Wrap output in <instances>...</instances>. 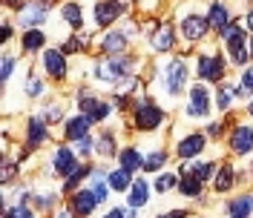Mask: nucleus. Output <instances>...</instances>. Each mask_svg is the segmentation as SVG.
<instances>
[{"mask_svg": "<svg viewBox=\"0 0 253 218\" xmlns=\"http://www.w3.org/2000/svg\"><path fill=\"white\" fill-rule=\"evenodd\" d=\"M41 92H43V83H41L38 78H29V80H26V95H32V98H38Z\"/></svg>", "mask_w": 253, "mask_h": 218, "instance_id": "obj_35", "label": "nucleus"}, {"mask_svg": "<svg viewBox=\"0 0 253 218\" xmlns=\"http://www.w3.org/2000/svg\"><path fill=\"white\" fill-rule=\"evenodd\" d=\"M175 37H173V26H158L156 35H153V49H158V52H167V49H173Z\"/></svg>", "mask_w": 253, "mask_h": 218, "instance_id": "obj_19", "label": "nucleus"}, {"mask_svg": "<svg viewBox=\"0 0 253 218\" xmlns=\"http://www.w3.org/2000/svg\"><path fill=\"white\" fill-rule=\"evenodd\" d=\"M3 218H32V210L29 207H15V210H6Z\"/></svg>", "mask_w": 253, "mask_h": 218, "instance_id": "obj_36", "label": "nucleus"}, {"mask_svg": "<svg viewBox=\"0 0 253 218\" xmlns=\"http://www.w3.org/2000/svg\"><path fill=\"white\" fill-rule=\"evenodd\" d=\"M248 52H251V58H253V37H251V46H248Z\"/></svg>", "mask_w": 253, "mask_h": 218, "instance_id": "obj_46", "label": "nucleus"}, {"mask_svg": "<svg viewBox=\"0 0 253 218\" xmlns=\"http://www.w3.org/2000/svg\"><path fill=\"white\" fill-rule=\"evenodd\" d=\"M164 164H167V152H153V155L144 161V170H147V172H156L158 167H164Z\"/></svg>", "mask_w": 253, "mask_h": 218, "instance_id": "obj_30", "label": "nucleus"}, {"mask_svg": "<svg viewBox=\"0 0 253 218\" xmlns=\"http://www.w3.org/2000/svg\"><path fill=\"white\" fill-rule=\"evenodd\" d=\"M253 213V195H239L227 204V216L230 218H248Z\"/></svg>", "mask_w": 253, "mask_h": 218, "instance_id": "obj_18", "label": "nucleus"}, {"mask_svg": "<svg viewBox=\"0 0 253 218\" xmlns=\"http://www.w3.org/2000/svg\"><path fill=\"white\" fill-rule=\"evenodd\" d=\"M129 72H132V61H129V58H121V55L104 58V61L95 66V75H98V80H104V83H110V86L121 83Z\"/></svg>", "mask_w": 253, "mask_h": 218, "instance_id": "obj_1", "label": "nucleus"}, {"mask_svg": "<svg viewBox=\"0 0 253 218\" xmlns=\"http://www.w3.org/2000/svg\"><path fill=\"white\" fill-rule=\"evenodd\" d=\"M230 101H233V92H230V89H219V98H216L219 109H227L230 107Z\"/></svg>", "mask_w": 253, "mask_h": 218, "instance_id": "obj_37", "label": "nucleus"}, {"mask_svg": "<svg viewBox=\"0 0 253 218\" xmlns=\"http://www.w3.org/2000/svg\"><path fill=\"white\" fill-rule=\"evenodd\" d=\"M107 184H110L112 189H118V192H121V189L132 187V178H129V172H126V170H112L110 175H107Z\"/></svg>", "mask_w": 253, "mask_h": 218, "instance_id": "obj_24", "label": "nucleus"}, {"mask_svg": "<svg viewBox=\"0 0 253 218\" xmlns=\"http://www.w3.org/2000/svg\"><path fill=\"white\" fill-rule=\"evenodd\" d=\"M104 218H129L126 213H121V210H112V213H107Z\"/></svg>", "mask_w": 253, "mask_h": 218, "instance_id": "obj_43", "label": "nucleus"}, {"mask_svg": "<svg viewBox=\"0 0 253 218\" xmlns=\"http://www.w3.org/2000/svg\"><path fill=\"white\" fill-rule=\"evenodd\" d=\"M81 95H84V98H81V112H84V115H89V118H92V124H95V121H104V118L112 112L110 104L95 101V98H86V92H81Z\"/></svg>", "mask_w": 253, "mask_h": 218, "instance_id": "obj_12", "label": "nucleus"}, {"mask_svg": "<svg viewBox=\"0 0 253 218\" xmlns=\"http://www.w3.org/2000/svg\"><path fill=\"white\" fill-rule=\"evenodd\" d=\"M158 218H184V213H170V216H158Z\"/></svg>", "mask_w": 253, "mask_h": 218, "instance_id": "obj_44", "label": "nucleus"}, {"mask_svg": "<svg viewBox=\"0 0 253 218\" xmlns=\"http://www.w3.org/2000/svg\"><path fill=\"white\" fill-rule=\"evenodd\" d=\"M207 138L202 135V132H193V135H187V138L178 141V158H196L202 149H205Z\"/></svg>", "mask_w": 253, "mask_h": 218, "instance_id": "obj_14", "label": "nucleus"}, {"mask_svg": "<svg viewBox=\"0 0 253 218\" xmlns=\"http://www.w3.org/2000/svg\"><path fill=\"white\" fill-rule=\"evenodd\" d=\"M178 181H175V175L173 172H164V175H158L156 178V189L158 192H167V189H173Z\"/></svg>", "mask_w": 253, "mask_h": 218, "instance_id": "obj_31", "label": "nucleus"}, {"mask_svg": "<svg viewBox=\"0 0 253 218\" xmlns=\"http://www.w3.org/2000/svg\"><path fill=\"white\" fill-rule=\"evenodd\" d=\"M46 141V121L43 118H32L29 121V149L41 146Z\"/></svg>", "mask_w": 253, "mask_h": 218, "instance_id": "obj_22", "label": "nucleus"}, {"mask_svg": "<svg viewBox=\"0 0 253 218\" xmlns=\"http://www.w3.org/2000/svg\"><path fill=\"white\" fill-rule=\"evenodd\" d=\"M98 152H101V155H115V138H112V132H104V135H101Z\"/></svg>", "mask_w": 253, "mask_h": 218, "instance_id": "obj_29", "label": "nucleus"}, {"mask_svg": "<svg viewBox=\"0 0 253 218\" xmlns=\"http://www.w3.org/2000/svg\"><path fill=\"white\" fill-rule=\"evenodd\" d=\"M184 80H187V63H184V61H173L170 66H167V72H164L167 92L178 95V92H181V86H184Z\"/></svg>", "mask_w": 253, "mask_h": 218, "instance_id": "obj_5", "label": "nucleus"}, {"mask_svg": "<svg viewBox=\"0 0 253 218\" xmlns=\"http://www.w3.org/2000/svg\"><path fill=\"white\" fill-rule=\"evenodd\" d=\"M43 69H46L55 80L66 78V61H63V52H58V49H49V52H43Z\"/></svg>", "mask_w": 253, "mask_h": 218, "instance_id": "obj_11", "label": "nucleus"}, {"mask_svg": "<svg viewBox=\"0 0 253 218\" xmlns=\"http://www.w3.org/2000/svg\"><path fill=\"white\" fill-rule=\"evenodd\" d=\"M207 29H210V23H207V17H202V15H187L181 20V35H184V40H190V43L202 40Z\"/></svg>", "mask_w": 253, "mask_h": 218, "instance_id": "obj_6", "label": "nucleus"}, {"mask_svg": "<svg viewBox=\"0 0 253 218\" xmlns=\"http://www.w3.org/2000/svg\"><path fill=\"white\" fill-rule=\"evenodd\" d=\"M230 187H233V167L224 164V167L219 170V175H216V189L224 192V189H230Z\"/></svg>", "mask_w": 253, "mask_h": 218, "instance_id": "obj_28", "label": "nucleus"}, {"mask_svg": "<svg viewBox=\"0 0 253 218\" xmlns=\"http://www.w3.org/2000/svg\"><path fill=\"white\" fill-rule=\"evenodd\" d=\"M89 126H92V118H89V115L69 118V121H66V126H63V135H66L69 141H81V138H86Z\"/></svg>", "mask_w": 253, "mask_h": 218, "instance_id": "obj_13", "label": "nucleus"}, {"mask_svg": "<svg viewBox=\"0 0 253 218\" xmlns=\"http://www.w3.org/2000/svg\"><path fill=\"white\" fill-rule=\"evenodd\" d=\"M12 69H15V58H3V80H9Z\"/></svg>", "mask_w": 253, "mask_h": 218, "instance_id": "obj_40", "label": "nucleus"}, {"mask_svg": "<svg viewBox=\"0 0 253 218\" xmlns=\"http://www.w3.org/2000/svg\"><path fill=\"white\" fill-rule=\"evenodd\" d=\"M230 149L236 155H248L253 152V129L251 126H236L233 135H230Z\"/></svg>", "mask_w": 253, "mask_h": 218, "instance_id": "obj_9", "label": "nucleus"}, {"mask_svg": "<svg viewBox=\"0 0 253 218\" xmlns=\"http://www.w3.org/2000/svg\"><path fill=\"white\" fill-rule=\"evenodd\" d=\"M98 204H101V201L95 198V192H92V189H78V192L72 195V210H75V213H78L81 218L92 216Z\"/></svg>", "mask_w": 253, "mask_h": 218, "instance_id": "obj_10", "label": "nucleus"}, {"mask_svg": "<svg viewBox=\"0 0 253 218\" xmlns=\"http://www.w3.org/2000/svg\"><path fill=\"white\" fill-rule=\"evenodd\" d=\"M248 26H251V29H253V9H251V12H248Z\"/></svg>", "mask_w": 253, "mask_h": 218, "instance_id": "obj_45", "label": "nucleus"}, {"mask_svg": "<svg viewBox=\"0 0 253 218\" xmlns=\"http://www.w3.org/2000/svg\"><path fill=\"white\" fill-rule=\"evenodd\" d=\"M199 75H202V80H207V83H219L221 75H224V61L221 58H216V55H210V58H199Z\"/></svg>", "mask_w": 253, "mask_h": 218, "instance_id": "obj_8", "label": "nucleus"}, {"mask_svg": "<svg viewBox=\"0 0 253 218\" xmlns=\"http://www.w3.org/2000/svg\"><path fill=\"white\" fill-rule=\"evenodd\" d=\"M46 43V37H43V32L38 29H29L26 35H23V49H29V52H35V49H41Z\"/></svg>", "mask_w": 253, "mask_h": 218, "instance_id": "obj_27", "label": "nucleus"}, {"mask_svg": "<svg viewBox=\"0 0 253 218\" xmlns=\"http://www.w3.org/2000/svg\"><path fill=\"white\" fill-rule=\"evenodd\" d=\"M86 175H89V170H86V167H78V170L66 178V189H75V187H78V181H81V178H86Z\"/></svg>", "mask_w": 253, "mask_h": 218, "instance_id": "obj_32", "label": "nucleus"}, {"mask_svg": "<svg viewBox=\"0 0 253 218\" xmlns=\"http://www.w3.org/2000/svg\"><path fill=\"white\" fill-rule=\"evenodd\" d=\"M118 158H121V170H126V172H135L138 167H144V158H141V152L138 149H121L118 152Z\"/></svg>", "mask_w": 253, "mask_h": 218, "instance_id": "obj_23", "label": "nucleus"}, {"mask_svg": "<svg viewBox=\"0 0 253 218\" xmlns=\"http://www.w3.org/2000/svg\"><path fill=\"white\" fill-rule=\"evenodd\" d=\"M124 12H126L124 3H118V0H101L95 6V23L98 26H110L112 20H118Z\"/></svg>", "mask_w": 253, "mask_h": 218, "instance_id": "obj_3", "label": "nucleus"}, {"mask_svg": "<svg viewBox=\"0 0 253 218\" xmlns=\"http://www.w3.org/2000/svg\"><path fill=\"white\" fill-rule=\"evenodd\" d=\"M6 3H9V6H15V0H6Z\"/></svg>", "mask_w": 253, "mask_h": 218, "instance_id": "obj_48", "label": "nucleus"}, {"mask_svg": "<svg viewBox=\"0 0 253 218\" xmlns=\"http://www.w3.org/2000/svg\"><path fill=\"white\" fill-rule=\"evenodd\" d=\"M61 15H63V20H66L72 29H81L84 17H81V6H78V3H63V6H61Z\"/></svg>", "mask_w": 253, "mask_h": 218, "instance_id": "obj_25", "label": "nucleus"}, {"mask_svg": "<svg viewBox=\"0 0 253 218\" xmlns=\"http://www.w3.org/2000/svg\"><path fill=\"white\" fill-rule=\"evenodd\" d=\"M178 189H181L187 198H199V195H202V181H199L193 172H181V178H178Z\"/></svg>", "mask_w": 253, "mask_h": 218, "instance_id": "obj_20", "label": "nucleus"}, {"mask_svg": "<svg viewBox=\"0 0 253 218\" xmlns=\"http://www.w3.org/2000/svg\"><path fill=\"white\" fill-rule=\"evenodd\" d=\"M52 164H55V172L63 175V178L78 170V167H75V152H72L69 146H58V152H55V161H52Z\"/></svg>", "mask_w": 253, "mask_h": 218, "instance_id": "obj_15", "label": "nucleus"}, {"mask_svg": "<svg viewBox=\"0 0 253 218\" xmlns=\"http://www.w3.org/2000/svg\"><path fill=\"white\" fill-rule=\"evenodd\" d=\"M101 46H104L107 55H118L121 49H126V35L124 32H110V35H104Z\"/></svg>", "mask_w": 253, "mask_h": 218, "instance_id": "obj_21", "label": "nucleus"}, {"mask_svg": "<svg viewBox=\"0 0 253 218\" xmlns=\"http://www.w3.org/2000/svg\"><path fill=\"white\" fill-rule=\"evenodd\" d=\"M75 144H78V152L81 155H89V152H92V138H89V135H86V138H81V141H75Z\"/></svg>", "mask_w": 253, "mask_h": 218, "instance_id": "obj_38", "label": "nucleus"}, {"mask_svg": "<svg viewBox=\"0 0 253 218\" xmlns=\"http://www.w3.org/2000/svg\"><path fill=\"white\" fill-rule=\"evenodd\" d=\"M147 201H150V198H147V184H144V181H135V184L129 187V207L138 210V207H144Z\"/></svg>", "mask_w": 253, "mask_h": 218, "instance_id": "obj_26", "label": "nucleus"}, {"mask_svg": "<svg viewBox=\"0 0 253 218\" xmlns=\"http://www.w3.org/2000/svg\"><path fill=\"white\" fill-rule=\"evenodd\" d=\"M248 112H251V115H253V101H251V107H248Z\"/></svg>", "mask_w": 253, "mask_h": 218, "instance_id": "obj_47", "label": "nucleus"}, {"mask_svg": "<svg viewBox=\"0 0 253 218\" xmlns=\"http://www.w3.org/2000/svg\"><path fill=\"white\" fill-rule=\"evenodd\" d=\"M46 9H49V0H35V3H26V6H17V12H20L17 17H20L23 26H38V23H43Z\"/></svg>", "mask_w": 253, "mask_h": 218, "instance_id": "obj_4", "label": "nucleus"}, {"mask_svg": "<svg viewBox=\"0 0 253 218\" xmlns=\"http://www.w3.org/2000/svg\"><path fill=\"white\" fill-rule=\"evenodd\" d=\"M207 112H210V92H207V86H193L190 89L187 115L190 118H205Z\"/></svg>", "mask_w": 253, "mask_h": 218, "instance_id": "obj_7", "label": "nucleus"}, {"mask_svg": "<svg viewBox=\"0 0 253 218\" xmlns=\"http://www.w3.org/2000/svg\"><path fill=\"white\" fill-rule=\"evenodd\" d=\"M12 175H15V164H6L3 167V181H12Z\"/></svg>", "mask_w": 253, "mask_h": 218, "instance_id": "obj_41", "label": "nucleus"}, {"mask_svg": "<svg viewBox=\"0 0 253 218\" xmlns=\"http://www.w3.org/2000/svg\"><path fill=\"white\" fill-rule=\"evenodd\" d=\"M132 121H135L138 129L150 132V129H156V126L164 121V112H161L153 101H138V104H135V112H132Z\"/></svg>", "mask_w": 253, "mask_h": 218, "instance_id": "obj_2", "label": "nucleus"}, {"mask_svg": "<svg viewBox=\"0 0 253 218\" xmlns=\"http://www.w3.org/2000/svg\"><path fill=\"white\" fill-rule=\"evenodd\" d=\"M210 172H213V164H196V167H193V175H196L199 181H207Z\"/></svg>", "mask_w": 253, "mask_h": 218, "instance_id": "obj_34", "label": "nucleus"}, {"mask_svg": "<svg viewBox=\"0 0 253 218\" xmlns=\"http://www.w3.org/2000/svg\"><path fill=\"white\" fill-rule=\"evenodd\" d=\"M221 40H224L227 52H239V49H245V32H242V26L230 23L227 29L221 32Z\"/></svg>", "mask_w": 253, "mask_h": 218, "instance_id": "obj_17", "label": "nucleus"}, {"mask_svg": "<svg viewBox=\"0 0 253 218\" xmlns=\"http://www.w3.org/2000/svg\"><path fill=\"white\" fill-rule=\"evenodd\" d=\"M242 92H253V69L242 75Z\"/></svg>", "mask_w": 253, "mask_h": 218, "instance_id": "obj_39", "label": "nucleus"}, {"mask_svg": "<svg viewBox=\"0 0 253 218\" xmlns=\"http://www.w3.org/2000/svg\"><path fill=\"white\" fill-rule=\"evenodd\" d=\"M75 216H78L75 210H58V216L55 218H75Z\"/></svg>", "mask_w": 253, "mask_h": 218, "instance_id": "obj_42", "label": "nucleus"}, {"mask_svg": "<svg viewBox=\"0 0 253 218\" xmlns=\"http://www.w3.org/2000/svg\"><path fill=\"white\" fill-rule=\"evenodd\" d=\"M207 23L213 26V29L224 32L227 26H230V12H227V6L221 3V0H216L213 6H210V15H207Z\"/></svg>", "mask_w": 253, "mask_h": 218, "instance_id": "obj_16", "label": "nucleus"}, {"mask_svg": "<svg viewBox=\"0 0 253 218\" xmlns=\"http://www.w3.org/2000/svg\"><path fill=\"white\" fill-rule=\"evenodd\" d=\"M89 189L95 192V198H98V201H107V187H104L98 178H89Z\"/></svg>", "mask_w": 253, "mask_h": 218, "instance_id": "obj_33", "label": "nucleus"}]
</instances>
